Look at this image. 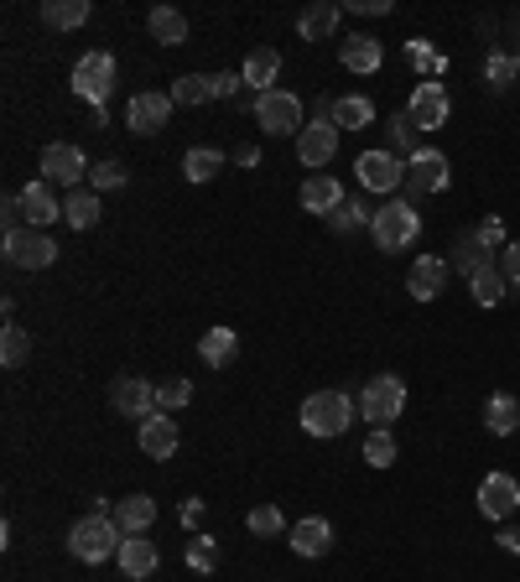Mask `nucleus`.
Listing matches in <instances>:
<instances>
[{
	"label": "nucleus",
	"instance_id": "obj_34",
	"mask_svg": "<svg viewBox=\"0 0 520 582\" xmlns=\"http://www.w3.org/2000/svg\"><path fill=\"white\" fill-rule=\"evenodd\" d=\"M333 234H355V230H370L375 224V209H364V198H344L338 209L323 219Z\"/></svg>",
	"mask_w": 520,
	"mask_h": 582
},
{
	"label": "nucleus",
	"instance_id": "obj_43",
	"mask_svg": "<svg viewBox=\"0 0 520 582\" xmlns=\"http://www.w3.org/2000/svg\"><path fill=\"white\" fill-rule=\"evenodd\" d=\"M125 177H131V172H125V162H115V157H110V162H95L89 187H95V193H115V187H125Z\"/></svg>",
	"mask_w": 520,
	"mask_h": 582
},
{
	"label": "nucleus",
	"instance_id": "obj_35",
	"mask_svg": "<svg viewBox=\"0 0 520 582\" xmlns=\"http://www.w3.org/2000/svg\"><path fill=\"white\" fill-rule=\"evenodd\" d=\"M219 166H224V151H219V146H193L188 157H183V177H188V183H213Z\"/></svg>",
	"mask_w": 520,
	"mask_h": 582
},
{
	"label": "nucleus",
	"instance_id": "obj_12",
	"mask_svg": "<svg viewBox=\"0 0 520 582\" xmlns=\"http://www.w3.org/2000/svg\"><path fill=\"white\" fill-rule=\"evenodd\" d=\"M297 157H302V166H318V172L338 157V125H333L323 110H318L312 125H302V136H297Z\"/></svg>",
	"mask_w": 520,
	"mask_h": 582
},
{
	"label": "nucleus",
	"instance_id": "obj_2",
	"mask_svg": "<svg viewBox=\"0 0 520 582\" xmlns=\"http://www.w3.org/2000/svg\"><path fill=\"white\" fill-rule=\"evenodd\" d=\"M120 546H125V536H120L115 515H84V520H73L69 531V552L78 561H89V567H99V561L120 557Z\"/></svg>",
	"mask_w": 520,
	"mask_h": 582
},
{
	"label": "nucleus",
	"instance_id": "obj_13",
	"mask_svg": "<svg viewBox=\"0 0 520 582\" xmlns=\"http://www.w3.org/2000/svg\"><path fill=\"white\" fill-rule=\"evenodd\" d=\"M520 510V484L510 473H484V484H479V515L484 520H510Z\"/></svg>",
	"mask_w": 520,
	"mask_h": 582
},
{
	"label": "nucleus",
	"instance_id": "obj_37",
	"mask_svg": "<svg viewBox=\"0 0 520 582\" xmlns=\"http://www.w3.org/2000/svg\"><path fill=\"white\" fill-rule=\"evenodd\" d=\"M505 286H510V281H505V271H499V260L495 265H484V271L469 281V292H473V302L479 307H499L505 302Z\"/></svg>",
	"mask_w": 520,
	"mask_h": 582
},
{
	"label": "nucleus",
	"instance_id": "obj_50",
	"mask_svg": "<svg viewBox=\"0 0 520 582\" xmlns=\"http://www.w3.org/2000/svg\"><path fill=\"white\" fill-rule=\"evenodd\" d=\"M499 546H505L510 557H520V525H505V531H499Z\"/></svg>",
	"mask_w": 520,
	"mask_h": 582
},
{
	"label": "nucleus",
	"instance_id": "obj_48",
	"mask_svg": "<svg viewBox=\"0 0 520 582\" xmlns=\"http://www.w3.org/2000/svg\"><path fill=\"white\" fill-rule=\"evenodd\" d=\"M499 271H505V281H510V286L520 281V239H510V245L499 250Z\"/></svg>",
	"mask_w": 520,
	"mask_h": 582
},
{
	"label": "nucleus",
	"instance_id": "obj_14",
	"mask_svg": "<svg viewBox=\"0 0 520 582\" xmlns=\"http://www.w3.org/2000/svg\"><path fill=\"white\" fill-rule=\"evenodd\" d=\"M166 120H172V94H131V104H125V125L131 131H141V136H157V131H166Z\"/></svg>",
	"mask_w": 520,
	"mask_h": 582
},
{
	"label": "nucleus",
	"instance_id": "obj_52",
	"mask_svg": "<svg viewBox=\"0 0 520 582\" xmlns=\"http://www.w3.org/2000/svg\"><path fill=\"white\" fill-rule=\"evenodd\" d=\"M235 162H239V166H256V162H260V146H239Z\"/></svg>",
	"mask_w": 520,
	"mask_h": 582
},
{
	"label": "nucleus",
	"instance_id": "obj_38",
	"mask_svg": "<svg viewBox=\"0 0 520 582\" xmlns=\"http://www.w3.org/2000/svg\"><path fill=\"white\" fill-rule=\"evenodd\" d=\"M213 99V78L209 73H183L177 84H172V104H188V110H198V104H209Z\"/></svg>",
	"mask_w": 520,
	"mask_h": 582
},
{
	"label": "nucleus",
	"instance_id": "obj_29",
	"mask_svg": "<svg viewBox=\"0 0 520 582\" xmlns=\"http://www.w3.org/2000/svg\"><path fill=\"white\" fill-rule=\"evenodd\" d=\"M484 426H490V437H510L520 426V400L495 391V396L484 400Z\"/></svg>",
	"mask_w": 520,
	"mask_h": 582
},
{
	"label": "nucleus",
	"instance_id": "obj_21",
	"mask_svg": "<svg viewBox=\"0 0 520 582\" xmlns=\"http://www.w3.org/2000/svg\"><path fill=\"white\" fill-rule=\"evenodd\" d=\"M22 213H26V224H32V230H48L52 219H63V203L52 198V183H42V177H37V183H26L22 187Z\"/></svg>",
	"mask_w": 520,
	"mask_h": 582
},
{
	"label": "nucleus",
	"instance_id": "obj_10",
	"mask_svg": "<svg viewBox=\"0 0 520 582\" xmlns=\"http://www.w3.org/2000/svg\"><path fill=\"white\" fill-rule=\"evenodd\" d=\"M453 183V166L443 151H432V146H422L411 162H406V187L417 193V198H432V193H448Z\"/></svg>",
	"mask_w": 520,
	"mask_h": 582
},
{
	"label": "nucleus",
	"instance_id": "obj_45",
	"mask_svg": "<svg viewBox=\"0 0 520 582\" xmlns=\"http://www.w3.org/2000/svg\"><path fill=\"white\" fill-rule=\"evenodd\" d=\"M406 52H411V63H417L422 73H443V69H448V58H437V52H432V47H426L422 37H417V42L406 47Z\"/></svg>",
	"mask_w": 520,
	"mask_h": 582
},
{
	"label": "nucleus",
	"instance_id": "obj_30",
	"mask_svg": "<svg viewBox=\"0 0 520 582\" xmlns=\"http://www.w3.org/2000/svg\"><path fill=\"white\" fill-rule=\"evenodd\" d=\"M89 22V0H42V26L52 32H78Z\"/></svg>",
	"mask_w": 520,
	"mask_h": 582
},
{
	"label": "nucleus",
	"instance_id": "obj_53",
	"mask_svg": "<svg viewBox=\"0 0 520 582\" xmlns=\"http://www.w3.org/2000/svg\"><path fill=\"white\" fill-rule=\"evenodd\" d=\"M516 69H520V52H516Z\"/></svg>",
	"mask_w": 520,
	"mask_h": 582
},
{
	"label": "nucleus",
	"instance_id": "obj_17",
	"mask_svg": "<svg viewBox=\"0 0 520 582\" xmlns=\"http://www.w3.org/2000/svg\"><path fill=\"white\" fill-rule=\"evenodd\" d=\"M286 541H292L297 557H329L333 552V525L323 520V515H308V520H297V525L286 531Z\"/></svg>",
	"mask_w": 520,
	"mask_h": 582
},
{
	"label": "nucleus",
	"instance_id": "obj_44",
	"mask_svg": "<svg viewBox=\"0 0 520 582\" xmlns=\"http://www.w3.org/2000/svg\"><path fill=\"white\" fill-rule=\"evenodd\" d=\"M245 525H250V536H282V510L276 505H256Z\"/></svg>",
	"mask_w": 520,
	"mask_h": 582
},
{
	"label": "nucleus",
	"instance_id": "obj_7",
	"mask_svg": "<svg viewBox=\"0 0 520 582\" xmlns=\"http://www.w3.org/2000/svg\"><path fill=\"white\" fill-rule=\"evenodd\" d=\"M89 172H95V166H89V157H84L78 146H69V140L42 146V183L78 193V183H89Z\"/></svg>",
	"mask_w": 520,
	"mask_h": 582
},
{
	"label": "nucleus",
	"instance_id": "obj_24",
	"mask_svg": "<svg viewBox=\"0 0 520 582\" xmlns=\"http://www.w3.org/2000/svg\"><path fill=\"white\" fill-rule=\"evenodd\" d=\"M448 265L453 271H458V276H479V271H484V265H495V250H490V245H484V239H479V234H458V245H453L448 250Z\"/></svg>",
	"mask_w": 520,
	"mask_h": 582
},
{
	"label": "nucleus",
	"instance_id": "obj_15",
	"mask_svg": "<svg viewBox=\"0 0 520 582\" xmlns=\"http://www.w3.org/2000/svg\"><path fill=\"white\" fill-rule=\"evenodd\" d=\"M448 276H453V265H448L443 256L411 260V276H406V292H411V302H437V297L448 292Z\"/></svg>",
	"mask_w": 520,
	"mask_h": 582
},
{
	"label": "nucleus",
	"instance_id": "obj_42",
	"mask_svg": "<svg viewBox=\"0 0 520 582\" xmlns=\"http://www.w3.org/2000/svg\"><path fill=\"white\" fill-rule=\"evenodd\" d=\"M183 557H188L193 572H213V567H219V546H213V536H193L188 546H183Z\"/></svg>",
	"mask_w": 520,
	"mask_h": 582
},
{
	"label": "nucleus",
	"instance_id": "obj_33",
	"mask_svg": "<svg viewBox=\"0 0 520 582\" xmlns=\"http://www.w3.org/2000/svg\"><path fill=\"white\" fill-rule=\"evenodd\" d=\"M63 224H69V230H95L99 224V193L95 187H78V193L63 198Z\"/></svg>",
	"mask_w": 520,
	"mask_h": 582
},
{
	"label": "nucleus",
	"instance_id": "obj_18",
	"mask_svg": "<svg viewBox=\"0 0 520 582\" xmlns=\"http://www.w3.org/2000/svg\"><path fill=\"white\" fill-rule=\"evenodd\" d=\"M120 572L131 582H141V578H151L157 567H162V552H157V541L151 536H125V546H120Z\"/></svg>",
	"mask_w": 520,
	"mask_h": 582
},
{
	"label": "nucleus",
	"instance_id": "obj_22",
	"mask_svg": "<svg viewBox=\"0 0 520 582\" xmlns=\"http://www.w3.org/2000/svg\"><path fill=\"white\" fill-rule=\"evenodd\" d=\"M151 520H157V499H151V494H125V499H115L120 536H146Z\"/></svg>",
	"mask_w": 520,
	"mask_h": 582
},
{
	"label": "nucleus",
	"instance_id": "obj_6",
	"mask_svg": "<svg viewBox=\"0 0 520 582\" xmlns=\"http://www.w3.org/2000/svg\"><path fill=\"white\" fill-rule=\"evenodd\" d=\"M0 250H5V265H16V271H48L52 260H58V239L48 230H16L0 239Z\"/></svg>",
	"mask_w": 520,
	"mask_h": 582
},
{
	"label": "nucleus",
	"instance_id": "obj_40",
	"mask_svg": "<svg viewBox=\"0 0 520 582\" xmlns=\"http://www.w3.org/2000/svg\"><path fill=\"white\" fill-rule=\"evenodd\" d=\"M484 78H490V89H510L520 78L516 52H490V58H484Z\"/></svg>",
	"mask_w": 520,
	"mask_h": 582
},
{
	"label": "nucleus",
	"instance_id": "obj_8",
	"mask_svg": "<svg viewBox=\"0 0 520 582\" xmlns=\"http://www.w3.org/2000/svg\"><path fill=\"white\" fill-rule=\"evenodd\" d=\"M256 120L265 136H302V99L286 89L256 94Z\"/></svg>",
	"mask_w": 520,
	"mask_h": 582
},
{
	"label": "nucleus",
	"instance_id": "obj_36",
	"mask_svg": "<svg viewBox=\"0 0 520 582\" xmlns=\"http://www.w3.org/2000/svg\"><path fill=\"white\" fill-rule=\"evenodd\" d=\"M26 359H32V333L16 323H5L0 327V364H5V370H22Z\"/></svg>",
	"mask_w": 520,
	"mask_h": 582
},
{
	"label": "nucleus",
	"instance_id": "obj_19",
	"mask_svg": "<svg viewBox=\"0 0 520 582\" xmlns=\"http://www.w3.org/2000/svg\"><path fill=\"white\" fill-rule=\"evenodd\" d=\"M177 443H183V432H177V421H172V417H162V411H157V417L141 421V453H146V458L166 463V458L177 453Z\"/></svg>",
	"mask_w": 520,
	"mask_h": 582
},
{
	"label": "nucleus",
	"instance_id": "obj_4",
	"mask_svg": "<svg viewBox=\"0 0 520 582\" xmlns=\"http://www.w3.org/2000/svg\"><path fill=\"white\" fill-rule=\"evenodd\" d=\"M370 239H375V250L385 256H396V250H411L417 239H422V213L411 209V203H385L375 209V224H370Z\"/></svg>",
	"mask_w": 520,
	"mask_h": 582
},
{
	"label": "nucleus",
	"instance_id": "obj_27",
	"mask_svg": "<svg viewBox=\"0 0 520 582\" xmlns=\"http://www.w3.org/2000/svg\"><path fill=\"white\" fill-rule=\"evenodd\" d=\"M329 120L338 131H364V125H375V104L364 94H338L329 104Z\"/></svg>",
	"mask_w": 520,
	"mask_h": 582
},
{
	"label": "nucleus",
	"instance_id": "obj_11",
	"mask_svg": "<svg viewBox=\"0 0 520 582\" xmlns=\"http://www.w3.org/2000/svg\"><path fill=\"white\" fill-rule=\"evenodd\" d=\"M355 177L364 193H396V187L406 183V162L391 157V151H359Z\"/></svg>",
	"mask_w": 520,
	"mask_h": 582
},
{
	"label": "nucleus",
	"instance_id": "obj_23",
	"mask_svg": "<svg viewBox=\"0 0 520 582\" xmlns=\"http://www.w3.org/2000/svg\"><path fill=\"white\" fill-rule=\"evenodd\" d=\"M344 22V5H333V0H312L308 11L297 16V32H302V42H329L333 32Z\"/></svg>",
	"mask_w": 520,
	"mask_h": 582
},
{
	"label": "nucleus",
	"instance_id": "obj_20",
	"mask_svg": "<svg viewBox=\"0 0 520 582\" xmlns=\"http://www.w3.org/2000/svg\"><path fill=\"white\" fill-rule=\"evenodd\" d=\"M338 63L349 73H375L380 63H385V47H380V37H370V32H355V37H344V47H338Z\"/></svg>",
	"mask_w": 520,
	"mask_h": 582
},
{
	"label": "nucleus",
	"instance_id": "obj_31",
	"mask_svg": "<svg viewBox=\"0 0 520 582\" xmlns=\"http://www.w3.org/2000/svg\"><path fill=\"white\" fill-rule=\"evenodd\" d=\"M422 131H417V125H411V115H391L385 120V151H391V157H406V162H411V157H417V151H422Z\"/></svg>",
	"mask_w": 520,
	"mask_h": 582
},
{
	"label": "nucleus",
	"instance_id": "obj_47",
	"mask_svg": "<svg viewBox=\"0 0 520 582\" xmlns=\"http://www.w3.org/2000/svg\"><path fill=\"white\" fill-rule=\"evenodd\" d=\"M473 234H479V239H484L490 250H505V245H510V239H505V224H499V219H484V224H473Z\"/></svg>",
	"mask_w": 520,
	"mask_h": 582
},
{
	"label": "nucleus",
	"instance_id": "obj_39",
	"mask_svg": "<svg viewBox=\"0 0 520 582\" xmlns=\"http://www.w3.org/2000/svg\"><path fill=\"white\" fill-rule=\"evenodd\" d=\"M370 468H391L396 463V437H391V426H375L370 437H364V453H359Z\"/></svg>",
	"mask_w": 520,
	"mask_h": 582
},
{
	"label": "nucleus",
	"instance_id": "obj_5",
	"mask_svg": "<svg viewBox=\"0 0 520 582\" xmlns=\"http://www.w3.org/2000/svg\"><path fill=\"white\" fill-rule=\"evenodd\" d=\"M359 417L370 421V426H391L396 417H406V380L401 374H375V380H364V391H359Z\"/></svg>",
	"mask_w": 520,
	"mask_h": 582
},
{
	"label": "nucleus",
	"instance_id": "obj_41",
	"mask_svg": "<svg viewBox=\"0 0 520 582\" xmlns=\"http://www.w3.org/2000/svg\"><path fill=\"white\" fill-rule=\"evenodd\" d=\"M188 400H193V380H183V374H172V380L157 385V411H183Z\"/></svg>",
	"mask_w": 520,
	"mask_h": 582
},
{
	"label": "nucleus",
	"instance_id": "obj_46",
	"mask_svg": "<svg viewBox=\"0 0 520 582\" xmlns=\"http://www.w3.org/2000/svg\"><path fill=\"white\" fill-rule=\"evenodd\" d=\"M209 78H213V99H239V89H245L239 73H209Z\"/></svg>",
	"mask_w": 520,
	"mask_h": 582
},
{
	"label": "nucleus",
	"instance_id": "obj_9",
	"mask_svg": "<svg viewBox=\"0 0 520 582\" xmlns=\"http://www.w3.org/2000/svg\"><path fill=\"white\" fill-rule=\"evenodd\" d=\"M406 115H411V125L417 131H443L448 125V115H453V99H448V89L443 84H432V78H422L417 89H411V99H406Z\"/></svg>",
	"mask_w": 520,
	"mask_h": 582
},
{
	"label": "nucleus",
	"instance_id": "obj_3",
	"mask_svg": "<svg viewBox=\"0 0 520 582\" xmlns=\"http://www.w3.org/2000/svg\"><path fill=\"white\" fill-rule=\"evenodd\" d=\"M73 94L89 104V115H99L104 99L115 94V52H104V47L84 52V58L73 63Z\"/></svg>",
	"mask_w": 520,
	"mask_h": 582
},
{
	"label": "nucleus",
	"instance_id": "obj_25",
	"mask_svg": "<svg viewBox=\"0 0 520 582\" xmlns=\"http://www.w3.org/2000/svg\"><path fill=\"white\" fill-rule=\"evenodd\" d=\"M276 73H282V52L276 47H256L250 58H245V89H256V94H271L276 89Z\"/></svg>",
	"mask_w": 520,
	"mask_h": 582
},
{
	"label": "nucleus",
	"instance_id": "obj_1",
	"mask_svg": "<svg viewBox=\"0 0 520 582\" xmlns=\"http://www.w3.org/2000/svg\"><path fill=\"white\" fill-rule=\"evenodd\" d=\"M297 417H302V432H308V437H344L359 417V400L344 396V391H318V396L302 400Z\"/></svg>",
	"mask_w": 520,
	"mask_h": 582
},
{
	"label": "nucleus",
	"instance_id": "obj_28",
	"mask_svg": "<svg viewBox=\"0 0 520 582\" xmlns=\"http://www.w3.org/2000/svg\"><path fill=\"white\" fill-rule=\"evenodd\" d=\"M235 349H239V333L235 327H224V323L209 327V333L198 338V359H203L209 370H224V364L235 359Z\"/></svg>",
	"mask_w": 520,
	"mask_h": 582
},
{
	"label": "nucleus",
	"instance_id": "obj_26",
	"mask_svg": "<svg viewBox=\"0 0 520 582\" xmlns=\"http://www.w3.org/2000/svg\"><path fill=\"white\" fill-rule=\"evenodd\" d=\"M338 203H344V187H338V177H329V172H312L308 183H302V209H308V213L329 219Z\"/></svg>",
	"mask_w": 520,
	"mask_h": 582
},
{
	"label": "nucleus",
	"instance_id": "obj_32",
	"mask_svg": "<svg viewBox=\"0 0 520 582\" xmlns=\"http://www.w3.org/2000/svg\"><path fill=\"white\" fill-rule=\"evenodd\" d=\"M146 26H151V37H157L162 47H183V42H188V16H183L177 5H157Z\"/></svg>",
	"mask_w": 520,
	"mask_h": 582
},
{
	"label": "nucleus",
	"instance_id": "obj_49",
	"mask_svg": "<svg viewBox=\"0 0 520 582\" xmlns=\"http://www.w3.org/2000/svg\"><path fill=\"white\" fill-rule=\"evenodd\" d=\"M355 16H391V0H349Z\"/></svg>",
	"mask_w": 520,
	"mask_h": 582
},
{
	"label": "nucleus",
	"instance_id": "obj_51",
	"mask_svg": "<svg viewBox=\"0 0 520 582\" xmlns=\"http://www.w3.org/2000/svg\"><path fill=\"white\" fill-rule=\"evenodd\" d=\"M203 520V499H183V525H198Z\"/></svg>",
	"mask_w": 520,
	"mask_h": 582
},
{
	"label": "nucleus",
	"instance_id": "obj_16",
	"mask_svg": "<svg viewBox=\"0 0 520 582\" xmlns=\"http://www.w3.org/2000/svg\"><path fill=\"white\" fill-rule=\"evenodd\" d=\"M110 400H115L120 417H157V385L151 380H141V374H125V380H115V391H110Z\"/></svg>",
	"mask_w": 520,
	"mask_h": 582
}]
</instances>
